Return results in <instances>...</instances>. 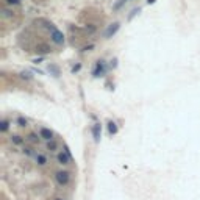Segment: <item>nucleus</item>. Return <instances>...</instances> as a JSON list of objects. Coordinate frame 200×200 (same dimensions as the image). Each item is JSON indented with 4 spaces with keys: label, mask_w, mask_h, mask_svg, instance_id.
I'll use <instances>...</instances> for the list:
<instances>
[{
    "label": "nucleus",
    "mask_w": 200,
    "mask_h": 200,
    "mask_svg": "<svg viewBox=\"0 0 200 200\" xmlns=\"http://www.w3.org/2000/svg\"><path fill=\"white\" fill-rule=\"evenodd\" d=\"M55 178H56V181H58V185H61V186H66L67 183H69V172H66V170H60V172H56L55 174Z\"/></svg>",
    "instance_id": "obj_1"
},
{
    "label": "nucleus",
    "mask_w": 200,
    "mask_h": 200,
    "mask_svg": "<svg viewBox=\"0 0 200 200\" xmlns=\"http://www.w3.org/2000/svg\"><path fill=\"white\" fill-rule=\"evenodd\" d=\"M52 28V41L55 44H63L64 42V36H63V33L56 28H53V27H50Z\"/></svg>",
    "instance_id": "obj_2"
},
{
    "label": "nucleus",
    "mask_w": 200,
    "mask_h": 200,
    "mask_svg": "<svg viewBox=\"0 0 200 200\" xmlns=\"http://www.w3.org/2000/svg\"><path fill=\"white\" fill-rule=\"evenodd\" d=\"M58 163H60V164H69V163H70V153H69V150H64V152L58 153Z\"/></svg>",
    "instance_id": "obj_3"
},
{
    "label": "nucleus",
    "mask_w": 200,
    "mask_h": 200,
    "mask_svg": "<svg viewBox=\"0 0 200 200\" xmlns=\"http://www.w3.org/2000/svg\"><path fill=\"white\" fill-rule=\"evenodd\" d=\"M103 74H105V63H103V61H97L92 75H94V77H100V75H103Z\"/></svg>",
    "instance_id": "obj_4"
},
{
    "label": "nucleus",
    "mask_w": 200,
    "mask_h": 200,
    "mask_svg": "<svg viewBox=\"0 0 200 200\" xmlns=\"http://www.w3.org/2000/svg\"><path fill=\"white\" fill-rule=\"evenodd\" d=\"M117 30H119V22H114V24H111L110 27H108V30L105 31V36H106V38H111V36H113Z\"/></svg>",
    "instance_id": "obj_5"
},
{
    "label": "nucleus",
    "mask_w": 200,
    "mask_h": 200,
    "mask_svg": "<svg viewBox=\"0 0 200 200\" xmlns=\"http://www.w3.org/2000/svg\"><path fill=\"white\" fill-rule=\"evenodd\" d=\"M39 136H41L42 139H47V141H52L53 139V133L49 128H41L39 130Z\"/></svg>",
    "instance_id": "obj_6"
},
{
    "label": "nucleus",
    "mask_w": 200,
    "mask_h": 200,
    "mask_svg": "<svg viewBox=\"0 0 200 200\" xmlns=\"http://www.w3.org/2000/svg\"><path fill=\"white\" fill-rule=\"evenodd\" d=\"M100 133H102V127H100V124H95L92 127V134H94V141L95 142L100 141Z\"/></svg>",
    "instance_id": "obj_7"
},
{
    "label": "nucleus",
    "mask_w": 200,
    "mask_h": 200,
    "mask_svg": "<svg viewBox=\"0 0 200 200\" xmlns=\"http://www.w3.org/2000/svg\"><path fill=\"white\" fill-rule=\"evenodd\" d=\"M36 52H39V53H49L50 52V47L47 44H39L38 47H36Z\"/></svg>",
    "instance_id": "obj_8"
},
{
    "label": "nucleus",
    "mask_w": 200,
    "mask_h": 200,
    "mask_svg": "<svg viewBox=\"0 0 200 200\" xmlns=\"http://www.w3.org/2000/svg\"><path fill=\"white\" fill-rule=\"evenodd\" d=\"M108 131H110L111 134H116L117 133V125L114 122H110V124H108Z\"/></svg>",
    "instance_id": "obj_9"
},
{
    "label": "nucleus",
    "mask_w": 200,
    "mask_h": 200,
    "mask_svg": "<svg viewBox=\"0 0 200 200\" xmlns=\"http://www.w3.org/2000/svg\"><path fill=\"white\" fill-rule=\"evenodd\" d=\"M36 161H38V164H41V166H44L45 163H47V160H45L44 155H36Z\"/></svg>",
    "instance_id": "obj_10"
},
{
    "label": "nucleus",
    "mask_w": 200,
    "mask_h": 200,
    "mask_svg": "<svg viewBox=\"0 0 200 200\" xmlns=\"http://www.w3.org/2000/svg\"><path fill=\"white\" fill-rule=\"evenodd\" d=\"M11 139H13V142H14V144H22V138H21V136H17V134H16V136H13Z\"/></svg>",
    "instance_id": "obj_11"
},
{
    "label": "nucleus",
    "mask_w": 200,
    "mask_h": 200,
    "mask_svg": "<svg viewBox=\"0 0 200 200\" xmlns=\"http://www.w3.org/2000/svg\"><path fill=\"white\" fill-rule=\"evenodd\" d=\"M0 130H2V131H6L8 130V122L6 121H2V124H0Z\"/></svg>",
    "instance_id": "obj_12"
},
{
    "label": "nucleus",
    "mask_w": 200,
    "mask_h": 200,
    "mask_svg": "<svg viewBox=\"0 0 200 200\" xmlns=\"http://www.w3.org/2000/svg\"><path fill=\"white\" fill-rule=\"evenodd\" d=\"M6 3L8 5H19L21 0H6Z\"/></svg>",
    "instance_id": "obj_13"
},
{
    "label": "nucleus",
    "mask_w": 200,
    "mask_h": 200,
    "mask_svg": "<svg viewBox=\"0 0 200 200\" xmlns=\"http://www.w3.org/2000/svg\"><path fill=\"white\" fill-rule=\"evenodd\" d=\"M56 149V144L55 142H49V150H55Z\"/></svg>",
    "instance_id": "obj_14"
},
{
    "label": "nucleus",
    "mask_w": 200,
    "mask_h": 200,
    "mask_svg": "<svg viewBox=\"0 0 200 200\" xmlns=\"http://www.w3.org/2000/svg\"><path fill=\"white\" fill-rule=\"evenodd\" d=\"M19 124H21V127H25V125H27V121H24L22 117H21V119H19Z\"/></svg>",
    "instance_id": "obj_15"
},
{
    "label": "nucleus",
    "mask_w": 200,
    "mask_h": 200,
    "mask_svg": "<svg viewBox=\"0 0 200 200\" xmlns=\"http://www.w3.org/2000/svg\"><path fill=\"white\" fill-rule=\"evenodd\" d=\"M30 139H31V141H36L38 138H36V134H30Z\"/></svg>",
    "instance_id": "obj_16"
},
{
    "label": "nucleus",
    "mask_w": 200,
    "mask_h": 200,
    "mask_svg": "<svg viewBox=\"0 0 200 200\" xmlns=\"http://www.w3.org/2000/svg\"><path fill=\"white\" fill-rule=\"evenodd\" d=\"M153 2H155V0H149V3H153Z\"/></svg>",
    "instance_id": "obj_17"
},
{
    "label": "nucleus",
    "mask_w": 200,
    "mask_h": 200,
    "mask_svg": "<svg viewBox=\"0 0 200 200\" xmlns=\"http://www.w3.org/2000/svg\"><path fill=\"white\" fill-rule=\"evenodd\" d=\"M56 200H63V198H56Z\"/></svg>",
    "instance_id": "obj_18"
}]
</instances>
